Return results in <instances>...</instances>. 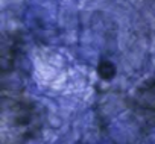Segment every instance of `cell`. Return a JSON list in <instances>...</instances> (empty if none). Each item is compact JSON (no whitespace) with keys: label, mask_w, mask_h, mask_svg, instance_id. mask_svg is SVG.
<instances>
[{"label":"cell","mask_w":155,"mask_h":144,"mask_svg":"<svg viewBox=\"0 0 155 144\" xmlns=\"http://www.w3.org/2000/svg\"><path fill=\"white\" fill-rule=\"evenodd\" d=\"M114 65L110 64V62H102L99 65V75L104 78V79H111L114 76Z\"/></svg>","instance_id":"6da1fadb"}]
</instances>
